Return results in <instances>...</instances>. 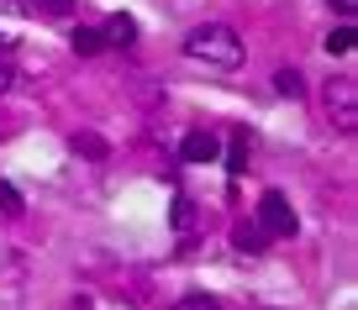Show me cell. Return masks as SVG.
<instances>
[{
    "mask_svg": "<svg viewBox=\"0 0 358 310\" xmlns=\"http://www.w3.org/2000/svg\"><path fill=\"white\" fill-rule=\"evenodd\" d=\"M185 58L211 64V68H237L243 64V37H237L232 27H222V22H206V27H195V32L185 37Z\"/></svg>",
    "mask_w": 358,
    "mask_h": 310,
    "instance_id": "6da1fadb",
    "label": "cell"
},
{
    "mask_svg": "<svg viewBox=\"0 0 358 310\" xmlns=\"http://www.w3.org/2000/svg\"><path fill=\"white\" fill-rule=\"evenodd\" d=\"M327 116L337 121V132L358 126V79H332L327 84Z\"/></svg>",
    "mask_w": 358,
    "mask_h": 310,
    "instance_id": "7a4b0ae2",
    "label": "cell"
},
{
    "mask_svg": "<svg viewBox=\"0 0 358 310\" xmlns=\"http://www.w3.org/2000/svg\"><path fill=\"white\" fill-rule=\"evenodd\" d=\"M258 232L264 237H295V211H290V200H285L280 189H268V195L258 200Z\"/></svg>",
    "mask_w": 358,
    "mask_h": 310,
    "instance_id": "3957f363",
    "label": "cell"
},
{
    "mask_svg": "<svg viewBox=\"0 0 358 310\" xmlns=\"http://www.w3.org/2000/svg\"><path fill=\"white\" fill-rule=\"evenodd\" d=\"M101 43H106V47H132V43H137V22H132L127 11L106 16V27H101Z\"/></svg>",
    "mask_w": 358,
    "mask_h": 310,
    "instance_id": "277c9868",
    "label": "cell"
},
{
    "mask_svg": "<svg viewBox=\"0 0 358 310\" xmlns=\"http://www.w3.org/2000/svg\"><path fill=\"white\" fill-rule=\"evenodd\" d=\"M179 158H185V163H216V137L211 132H190L179 142Z\"/></svg>",
    "mask_w": 358,
    "mask_h": 310,
    "instance_id": "5b68a950",
    "label": "cell"
},
{
    "mask_svg": "<svg viewBox=\"0 0 358 310\" xmlns=\"http://www.w3.org/2000/svg\"><path fill=\"white\" fill-rule=\"evenodd\" d=\"M69 47L90 58V53H101L106 43H101V32H95V27H74V32H69Z\"/></svg>",
    "mask_w": 358,
    "mask_h": 310,
    "instance_id": "8992f818",
    "label": "cell"
},
{
    "mask_svg": "<svg viewBox=\"0 0 358 310\" xmlns=\"http://www.w3.org/2000/svg\"><path fill=\"white\" fill-rule=\"evenodd\" d=\"M248 168V132H232V147H227V174H243Z\"/></svg>",
    "mask_w": 358,
    "mask_h": 310,
    "instance_id": "52a82bcc",
    "label": "cell"
},
{
    "mask_svg": "<svg viewBox=\"0 0 358 310\" xmlns=\"http://www.w3.org/2000/svg\"><path fill=\"white\" fill-rule=\"evenodd\" d=\"M274 89H280V95H290V100H301V95H306L301 68H280V74H274Z\"/></svg>",
    "mask_w": 358,
    "mask_h": 310,
    "instance_id": "ba28073f",
    "label": "cell"
},
{
    "mask_svg": "<svg viewBox=\"0 0 358 310\" xmlns=\"http://www.w3.org/2000/svg\"><path fill=\"white\" fill-rule=\"evenodd\" d=\"M174 232H179V237L195 232V200H185V195L174 200Z\"/></svg>",
    "mask_w": 358,
    "mask_h": 310,
    "instance_id": "9c48e42d",
    "label": "cell"
},
{
    "mask_svg": "<svg viewBox=\"0 0 358 310\" xmlns=\"http://www.w3.org/2000/svg\"><path fill=\"white\" fill-rule=\"evenodd\" d=\"M232 242H237V253H264V242H268V237L258 232V226H237V232H232Z\"/></svg>",
    "mask_w": 358,
    "mask_h": 310,
    "instance_id": "30bf717a",
    "label": "cell"
},
{
    "mask_svg": "<svg viewBox=\"0 0 358 310\" xmlns=\"http://www.w3.org/2000/svg\"><path fill=\"white\" fill-rule=\"evenodd\" d=\"M0 216H22V195H16V184H6V179H0Z\"/></svg>",
    "mask_w": 358,
    "mask_h": 310,
    "instance_id": "8fae6325",
    "label": "cell"
},
{
    "mask_svg": "<svg viewBox=\"0 0 358 310\" xmlns=\"http://www.w3.org/2000/svg\"><path fill=\"white\" fill-rule=\"evenodd\" d=\"M353 37H358L353 27H337V32L327 37V53H353Z\"/></svg>",
    "mask_w": 358,
    "mask_h": 310,
    "instance_id": "7c38bea8",
    "label": "cell"
},
{
    "mask_svg": "<svg viewBox=\"0 0 358 310\" xmlns=\"http://www.w3.org/2000/svg\"><path fill=\"white\" fill-rule=\"evenodd\" d=\"M174 310H222V300H211V295H185Z\"/></svg>",
    "mask_w": 358,
    "mask_h": 310,
    "instance_id": "4fadbf2b",
    "label": "cell"
},
{
    "mask_svg": "<svg viewBox=\"0 0 358 310\" xmlns=\"http://www.w3.org/2000/svg\"><path fill=\"white\" fill-rule=\"evenodd\" d=\"M37 11H48V16H69V6H74V0H32Z\"/></svg>",
    "mask_w": 358,
    "mask_h": 310,
    "instance_id": "5bb4252c",
    "label": "cell"
},
{
    "mask_svg": "<svg viewBox=\"0 0 358 310\" xmlns=\"http://www.w3.org/2000/svg\"><path fill=\"white\" fill-rule=\"evenodd\" d=\"M74 147H85L90 158H106V142H101V137H74Z\"/></svg>",
    "mask_w": 358,
    "mask_h": 310,
    "instance_id": "9a60e30c",
    "label": "cell"
},
{
    "mask_svg": "<svg viewBox=\"0 0 358 310\" xmlns=\"http://www.w3.org/2000/svg\"><path fill=\"white\" fill-rule=\"evenodd\" d=\"M327 6H332V11H343V16H353V11H358V0H327Z\"/></svg>",
    "mask_w": 358,
    "mask_h": 310,
    "instance_id": "2e32d148",
    "label": "cell"
},
{
    "mask_svg": "<svg viewBox=\"0 0 358 310\" xmlns=\"http://www.w3.org/2000/svg\"><path fill=\"white\" fill-rule=\"evenodd\" d=\"M0 16H22V0H0Z\"/></svg>",
    "mask_w": 358,
    "mask_h": 310,
    "instance_id": "e0dca14e",
    "label": "cell"
},
{
    "mask_svg": "<svg viewBox=\"0 0 358 310\" xmlns=\"http://www.w3.org/2000/svg\"><path fill=\"white\" fill-rule=\"evenodd\" d=\"M11 79H16V74H11V68H6V64H0V95L11 89Z\"/></svg>",
    "mask_w": 358,
    "mask_h": 310,
    "instance_id": "ac0fdd59",
    "label": "cell"
}]
</instances>
